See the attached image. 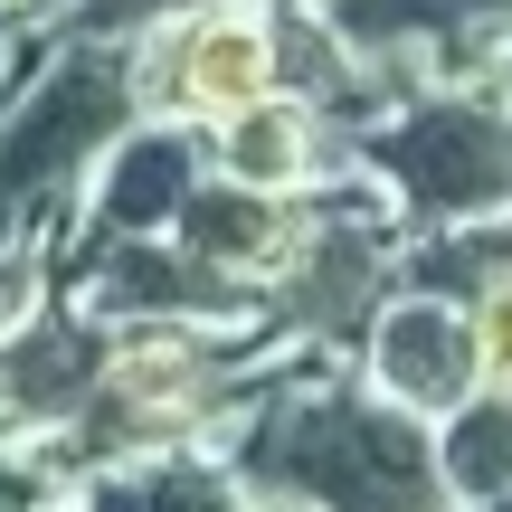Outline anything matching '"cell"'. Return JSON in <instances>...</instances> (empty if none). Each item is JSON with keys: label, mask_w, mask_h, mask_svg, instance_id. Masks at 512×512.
<instances>
[{"label": "cell", "mask_w": 512, "mask_h": 512, "mask_svg": "<svg viewBox=\"0 0 512 512\" xmlns=\"http://www.w3.org/2000/svg\"><path fill=\"white\" fill-rule=\"evenodd\" d=\"M275 19H285V95H304V105L332 114L342 133H370L389 105H399V95L342 48V29H332L313 0H275Z\"/></svg>", "instance_id": "4fadbf2b"}, {"label": "cell", "mask_w": 512, "mask_h": 512, "mask_svg": "<svg viewBox=\"0 0 512 512\" xmlns=\"http://www.w3.org/2000/svg\"><path fill=\"white\" fill-rule=\"evenodd\" d=\"M143 124V86H133L124 38L57 29L29 57L10 95H0V256L57 247L86 209V181L105 152Z\"/></svg>", "instance_id": "7a4b0ae2"}, {"label": "cell", "mask_w": 512, "mask_h": 512, "mask_svg": "<svg viewBox=\"0 0 512 512\" xmlns=\"http://www.w3.org/2000/svg\"><path fill=\"white\" fill-rule=\"evenodd\" d=\"M484 512H512V503H484Z\"/></svg>", "instance_id": "603a6c76"}, {"label": "cell", "mask_w": 512, "mask_h": 512, "mask_svg": "<svg viewBox=\"0 0 512 512\" xmlns=\"http://www.w3.org/2000/svg\"><path fill=\"white\" fill-rule=\"evenodd\" d=\"M465 19H475L484 38H512V0H465Z\"/></svg>", "instance_id": "d6986e66"}, {"label": "cell", "mask_w": 512, "mask_h": 512, "mask_svg": "<svg viewBox=\"0 0 512 512\" xmlns=\"http://www.w3.org/2000/svg\"><path fill=\"white\" fill-rule=\"evenodd\" d=\"M38 512H95L86 494H48V503H38Z\"/></svg>", "instance_id": "ffe728a7"}, {"label": "cell", "mask_w": 512, "mask_h": 512, "mask_svg": "<svg viewBox=\"0 0 512 512\" xmlns=\"http://www.w3.org/2000/svg\"><path fill=\"white\" fill-rule=\"evenodd\" d=\"M124 48H133L143 114H171V124H200V133L285 86V19H275V0H209V10L133 29Z\"/></svg>", "instance_id": "5b68a950"}, {"label": "cell", "mask_w": 512, "mask_h": 512, "mask_svg": "<svg viewBox=\"0 0 512 512\" xmlns=\"http://www.w3.org/2000/svg\"><path fill=\"white\" fill-rule=\"evenodd\" d=\"M209 162L238 171L256 190H294V200H323L332 181H351V133L332 124V114H313L304 95H256L247 114H228V124H209Z\"/></svg>", "instance_id": "8fae6325"}, {"label": "cell", "mask_w": 512, "mask_h": 512, "mask_svg": "<svg viewBox=\"0 0 512 512\" xmlns=\"http://www.w3.org/2000/svg\"><path fill=\"white\" fill-rule=\"evenodd\" d=\"M437 465H446V494L465 512L512 503V389L484 380L475 399H456L437 418Z\"/></svg>", "instance_id": "5bb4252c"}, {"label": "cell", "mask_w": 512, "mask_h": 512, "mask_svg": "<svg viewBox=\"0 0 512 512\" xmlns=\"http://www.w3.org/2000/svg\"><path fill=\"white\" fill-rule=\"evenodd\" d=\"M0 475H10V437H0Z\"/></svg>", "instance_id": "44dd1931"}, {"label": "cell", "mask_w": 512, "mask_h": 512, "mask_svg": "<svg viewBox=\"0 0 512 512\" xmlns=\"http://www.w3.org/2000/svg\"><path fill=\"white\" fill-rule=\"evenodd\" d=\"M266 512H304V503H266Z\"/></svg>", "instance_id": "7402d4cb"}, {"label": "cell", "mask_w": 512, "mask_h": 512, "mask_svg": "<svg viewBox=\"0 0 512 512\" xmlns=\"http://www.w3.org/2000/svg\"><path fill=\"white\" fill-rule=\"evenodd\" d=\"M313 10L342 29V48L380 76L389 95H427V86H456L475 76L484 29L465 19V0H313Z\"/></svg>", "instance_id": "9c48e42d"}, {"label": "cell", "mask_w": 512, "mask_h": 512, "mask_svg": "<svg viewBox=\"0 0 512 512\" xmlns=\"http://www.w3.org/2000/svg\"><path fill=\"white\" fill-rule=\"evenodd\" d=\"M304 228H313V200H294V190H256V181H238V171L209 162V181L190 190V209L171 219V238L200 247L209 266L247 275V285L266 294L275 275H285V256L304 247Z\"/></svg>", "instance_id": "7c38bea8"}, {"label": "cell", "mask_w": 512, "mask_h": 512, "mask_svg": "<svg viewBox=\"0 0 512 512\" xmlns=\"http://www.w3.org/2000/svg\"><path fill=\"white\" fill-rule=\"evenodd\" d=\"M105 332L67 285H48L10 332H0V437H57L86 418L95 370H105Z\"/></svg>", "instance_id": "52a82bcc"}, {"label": "cell", "mask_w": 512, "mask_h": 512, "mask_svg": "<svg viewBox=\"0 0 512 512\" xmlns=\"http://www.w3.org/2000/svg\"><path fill=\"white\" fill-rule=\"evenodd\" d=\"M228 465L266 503L304 512H465L437 465V418L380 399L351 361L275 380L266 408L228 437Z\"/></svg>", "instance_id": "6da1fadb"}, {"label": "cell", "mask_w": 512, "mask_h": 512, "mask_svg": "<svg viewBox=\"0 0 512 512\" xmlns=\"http://www.w3.org/2000/svg\"><path fill=\"white\" fill-rule=\"evenodd\" d=\"M67 10H76V0H0V29H10V38H57Z\"/></svg>", "instance_id": "e0dca14e"}, {"label": "cell", "mask_w": 512, "mask_h": 512, "mask_svg": "<svg viewBox=\"0 0 512 512\" xmlns=\"http://www.w3.org/2000/svg\"><path fill=\"white\" fill-rule=\"evenodd\" d=\"M181 10H209V0H76L67 29H86V38H133V29H152V19H181Z\"/></svg>", "instance_id": "2e32d148"}, {"label": "cell", "mask_w": 512, "mask_h": 512, "mask_svg": "<svg viewBox=\"0 0 512 512\" xmlns=\"http://www.w3.org/2000/svg\"><path fill=\"white\" fill-rule=\"evenodd\" d=\"M200 181H209V133L200 124H171V114H143V124L105 152V171L86 181L76 228H105V238H162V228L190 209Z\"/></svg>", "instance_id": "30bf717a"}, {"label": "cell", "mask_w": 512, "mask_h": 512, "mask_svg": "<svg viewBox=\"0 0 512 512\" xmlns=\"http://www.w3.org/2000/svg\"><path fill=\"white\" fill-rule=\"evenodd\" d=\"M351 162L380 181V200L399 209L408 228L512 219V114L475 76L389 105L370 133H351Z\"/></svg>", "instance_id": "3957f363"}, {"label": "cell", "mask_w": 512, "mask_h": 512, "mask_svg": "<svg viewBox=\"0 0 512 512\" xmlns=\"http://www.w3.org/2000/svg\"><path fill=\"white\" fill-rule=\"evenodd\" d=\"M38 503H48V475H38V465H29V446L10 437V475H0V512H38Z\"/></svg>", "instance_id": "ac0fdd59"}, {"label": "cell", "mask_w": 512, "mask_h": 512, "mask_svg": "<svg viewBox=\"0 0 512 512\" xmlns=\"http://www.w3.org/2000/svg\"><path fill=\"white\" fill-rule=\"evenodd\" d=\"M399 285H408V219L380 200L370 171H351L313 200L304 247L266 285V323L323 361H361V332L380 323V304Z\"/></svg>", "instance_id": "277c9868"}, {"label": "cell", "mask_w": 512, "mask_h": 512, "mask_svg": "<svg viewBox=\"0 0 512 512\" xmlns=\"http://www.w3.org/2000/svg\"><path fill=\"white\" fill-rule=\"evenodd\" d=\"M57 285L95 313V323H256L266 294L247 275L209 266L200 247L162 238H105V228H67L57 247Z\"/></svg>", "instance_id": "8992f818"}, {"label": "cell", "mask_w": 512, "mask_h": 512, "mask_svg": "<svg viewBox=\"0 0 512 512\" xmlns=\"http://www.w3.org/2000/svg\"><path fill=\"white\" fill-rule=\"evenodd\" d=\"M465 313H475V361H484V380L512 389V266L484 275V285L465 294Z\"/></svg>", "instance_id": "9a60e30c"}, {"label": "cell", "mask_w": 512, "mask_h": 512, "mask_svg": "<svg viewBox=\"0 0 512 512\" xmlns=\"http://www.w3.org/2000/svg\"><path fill=\"white\" fill-rule=\"evenodd\" d=\"M361 370L380 399L418 408V418H446L456 399H475L484 389V361H475V313L456 304V294L437 285H399L380 304V323L361 332Z\"/></svg>", "instance_id": "ba28073f"}]
</instances>
